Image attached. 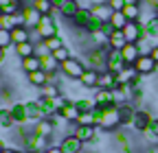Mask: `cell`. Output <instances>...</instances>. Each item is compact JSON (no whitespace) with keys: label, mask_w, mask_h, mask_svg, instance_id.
<instances>
[{"label":"cell","mask_w":158,"mask_h":153,"mask_svg":"<svg viewBox=\"0 0 158 153\" xmlns=\"http://www.w3.org/2000/svg\"><path fill=\"white\" fill-rule=\"evenodd\" d=\"M121 125V105H108L101 109V123L99 127L110 131V129H116Z\"/></svg>","instance_id":"cell-1"},{"label":"cell","mask_w":158,"mask_h":153,"mask_svg":"<svg viewBox=\"0 0 158 153\" xmlns=\"http://www.w3.org/2000/svg\"><path fill=\"white\" fill-rule=\"evenodd\" d=\"M108 53L106 48H90L86 50V68H94V70H106V64H108Z\"/></svg>","instance_id":"cell-2"},{"label":"cell","mask_w":158,"mask_h":153,"mask_svg":"<svg viewBox=\"0 0 158 153\" xmlns=\"http://www.w3.org/2000/svg\"><path fill=\"white\" fill-rule=\"evenodd\" d=\"M35 33L40 35V40H48V37L53 35H59V26H57V20L55 15H42V20H40V24L35 26Z\"/></svg>","instance_id":"cell-3"},{"label":"cell","mask_w":158,"mask_h":153,"mask_svg":"<svg viewBox=\"0 0 158 153\" xmlns=\"http://www.w3.org/2000/svg\"><path fill=\"white\" fill-rule=\"evenodd\" d=\"M48 147H51V140L44 138V136H37L33 131H29V136L22 142V151H29V153H42Z\"/></svg>","instance_id":"cell-4"},{"label":"cell","mask_w":158,"mask_h":153,"mask_svg":"<svg viewBox=\"0 0 158 153\" xmlns=\"http://www.w3.org/2000/svg\"><path fill=\"white\" fill-rule=\"evenodd\" d=\"M59 70L64 72V76H68V79H81V74L86 72V64L81 59H77V57H70L68 61L59 64Z\"/></svg>","instance_id":"cell-5"},{"label":"cell","mask_w":158,"mask_h":153,"mask_svg":"<svg viewBox=\"0 0 158 153\" xmlns=\"http://www.w3.org/2000/svg\"><path fill=\"white\" fill-rule=\"evenodd\" d=\"M9 107H11L13 120H15V125H18V127L33 125V123H31V118H29V112H27V103H20V101H15V103H13V105H9Z\"/></svg>","instance_id":"cell-6"},{"label":"cell","mask_w":158,"mask_h":153,"mask_svg":"<svg viewBox=\"0 0 158 153\" xmlns=\"http://www.w3.org/2000/svg\"><path fill=\"white\" fill-rule=\"evenodd\" d=\"M123 35H125L127 44H136L141 37H145V26L141 22H127L123 29Z\"/></svg>","instance_id":"cell-7"},{"label":"cell","mask_w":158,"mask_h":153,"mask_svg":"<svg viewBox=\"0 0 158 153\" xmlns=\"http://www.w3.org/2000/svg\"><path fill=\"white\" fill-rule=\"evenodd\" d=\"M156 68H158V64L154 61V57H152V55H141V57H138V59L134 61V70L141 74V76L152 74Z\"/></svg>","instance_id":"cell-8"},{"label":"cell","mask_w":158,"mask_h":153,"mask_svg":"<svg viewBox=\"0 0 158 153\" xmlns=\"http://www.w3.org/2000/svg\"><path fill=\"white\" fill-rule=\"evenodd\" d=\"M59 149H62L64 153H81L84 151V142L79 140L75 133H66V136L62 138V142H59Z\"/></svg>","instance_id":"cell-9"},{"label":"cell","mask_w":158,"mask_h":153,"mask_svg":"<svg viewBox=\"0 0 158 153\" xmlns=\"http://www.w3.org/2000/svg\"><path fill=\"white\" fill-rule=\"evenodd\" d=\"M31 131L37 133V136H44V138L51 140V136H53L57 129H55V125H53L48 118H40V120H35V123L31 125Z\"/></svg>","instance_id":"cell-10"},{"label":"cell","mask_w":158,"mask_h":153,"mask_svg":"<svg viewBox=\"0 0 158 153\" xmlns=\"http://www.w3.org/2000/svg\"><path fill=\"white\" fill-rule=\"evenodd\" d=\"M94 20V15H92V11H90V7H81V9H79V13L73 18V24L79 29V31H86L88 26H90V22Z\"/></svg>","instance_id":"cell-11"},{"label":"cell","mask_w":158,"mask_h":153,"mask_svg":"<svg viewBox=\"0 0 158 153\" xmlns=\"http://www.w3.org/2000/svg\"><path fill=\"white\" fill-rule=\"evenodd\" d=\"M22 15H24L27 29H35V26L40 24V20H42V13H40L33 5H24V7H22Z\"/></svg>","instance_id":"cell-12"},{"label":"cell","mask_w":158,"mask_h":153,"mask_svg":"<svg viewBox=\"0 0 158 153\" xmlns=\"http://www.w3.org/2000/svg\"><path fill=\"white\" fill-rule=\"evenodd\" d=\"M125 66H127V64H125V59H123L121 50H110V53H108V64H106V70L121 72Z\"/></svg>","instance_id":"cell-13"},{"label":"cell","mask_w":158,"mask_h":153,"mask_svg":"<svg viewBox=\"0 0 158 153\" xmlns=\"http://www.w3.org/2000/svg\"><path fill=\"white\" fill-rule=\"evenodd\" d=\"M73 133H75V136L81 140L84 144H86V142H97V127H90V125H77Z\"/></svg>","instance_id":"cell-14"},{"label":"cell","mask_w":158,"mask_h":153,"mask_svg":"<svg viewBox=\"0 0 158 153\" xmlns=\"http://www.w3.org/2000/svg\"><path fill=\"white\" fill-rule=\"evenodd\" d=\"M94 103L99 107H108V105H116L114 101V90H106V88H97L94 92Z\"/></svg>","instance_id":"cell-15"},{"label":"cell","mask_w":158,"mask_h":153,"mask_svg":"<svg viewBox=\"0 0 158 153\" xmlns=\"http://www.w3.org/2000/svg\"><path fill=\"white\" fill-rule=\"evenodd\" d=\"M97 88H106V90H116L118 83H116V72L112 70H101L99 72V83Z\"/></svg>","instance_id":"cell-16"},{"label":"cell","mask_w":158,"mask_h":153,"mask_svg":"<svg viewBox=\"0 0 158 153\" xmlns=\"http://www.w3.org/2000/svg\"><path fill=\"white\" fill-rule=\"evenodd\" d=\"M154 118L149 116V114L145 112V109H136V114H134V123H132V127L136 129V131H147V127H149V123H152Z\"/></svg>","instance_id":"cell-17"},{"label":"cell","mask_w":158,"mask_h":153,"mask_svg":"<svg viewBox=\"0 0 158 153\" xmlns=\"http://www.w3.org/2000/svg\"><path fill=\"white\" fill-rule=\"evenodd\" d=\"M27 81H29V85H33V88H44V85L51 81V74L44 72V70H35V72H29V74H27Z\"/></svg>","instance_id":"cell-18"},{"label":"cell","mask_w":158,"mask_h":153,"mask_svg":"<svg viewBox=\"0 0 158 153\" xmlns=\"http://www.w3.org/2000/svg\"><path fill=\"white\" fill-rule=\"evenodd\" d=\"M90 11H92V15L97 18L99 22H110V18H112V13H114V9L110 7V5H94V7H90Z\"/></svg>","instance_id":"cell-19"},{"label":"cell","mask_w":158,"mask_h":153,"mask_svg":"<svg viewBox=\"0 0 158 153\" xmlns=\"http://www.w3.org/2000/svg\"><path fill=\"white\" fill-rule=\"evenodd\" d=\"M138 76H141V74L134 70V66H125L121 72H116V83H118V85H127V83H132L134 79H138Z\"/></svg>","instance_id":"cell-20"},{"label":"cell","mask_w":158,"mask_h":153,"mask_svg":"<svg viewBox=\"0 0 158 153\" xmlns=\"http://www.w3.org/2000/svg\"><path fill=\"white\" fill-rule=\"evenodd\" d=\"M97 83H99V70L86 68V72L81 74V79H79V85L81 88H97Z\"/></svg>","instance_id":"cell-21"},{"label":"cell","mask_w":158,"mask_h":153,"mask_svg":"<svg viewBox=\"0 0 158 153\" xmlns=\"http://www.w3.org/2000/svg\"><path fill=\"white\" fill-rule=\"evenodd\" d=\"M11 42H13V46L24 44V42H31V29H27V26H15V29L11 31Z\"/></svg>","instance_id":"cell-22"},{"label":"cell","mask_w":158,"mask_h":153,"mask_svg":"<svg viewBox=\"0 0 158 153\" xmlns=\"http://www.w3.org/2000/svg\"><path fill=\"white\" fill-rule=\"evenodd\" d=\"M141 24L145 26V35L149 37L154 44H158V15H152L149 20H145Z\"/></svg>","instance_id":"cell-23"},{"label":"cell","mask_w":158,"mask_h":153,"mask_svg":"<svg viewBox=\"0 0 158 153\" xmlns=\"http://www.w3.org/2000/svg\"><path fill=\"white\" fill-rule=\"evenodd\" d=\"M127 44L123 31H112V35L108 37V48L110 50H123V46Z\"/></svg>","instance_id":"cell-24"},{"label":"cell","mask_w":158,"mask_h":153,"mask_svg":"<svg viewBox=\"0 0 158 153\" xmlns=\"http://www.w3.org/2000/svg\"><path fill=\"white\" fill-rule=\"evenodd\" d=\"M121 55H123V59H125L127 66H134V61L138 59V57H141V50H138L136 44H125L123 50H121Z\"/></svg>","instance_id":"cell-25"},{"label":"cell","mask_w":158,"mask_h":153,"mask_svg":"<svg viewBox=\"0 0 158 153\" xmlns=\"http://www.w3.org/2000/svg\"><path fill=\"white\" fill-rule=\"evenodd\" d=\"M123 15L130 22H141L143 20V7L141 5H125L123 7Z\"/></svg>","instance_id":"cell-26"},{"label":"cell","mask_w":158,"mask_h":153,"mask_svg":"<svg viewBox=\"0 0 158 153\" xmlns=\"http://www.w3.org/2000/svg\"><path fill=\"white\" fill-rule=\"evenodd\" d=\"M79 9H81V5H79L77 0H68V2L59 9V15H64L66 20H73V18L79 13ZM55 11H57V9H55Z\"/></svg>","instance_id":"cell-27"},{"label":"cell","mask_w":158,"mask_h":153,"mask_svg":"<svg viewBox=\"0 0 158 153\" xmlns=\"http://www.w3.org/2000/svg\"><path fill=\"white\" fill-rule=\"evenodd\" d=\"M20 68H22L27 74L29 72H35V70H42V61H40V57H27V59H20Z\"/></svg>","instance_id":"cell-28"},{"label":"cell","mask_w":158,"mask_h":153,"mask_svg":"<svg viewBox=\"0 0 158 153\" xmlns=\"http://www.w3.org/2000/svg\"><path fill=\"white\" fill-rule=\"evenodd\" d=\"M59 114H62V116H64L68 123H70V120H75V123H77V118H79V114H81V112L77 109L75 101H68V103H66L62 109H59Z\"/></svg>","instance_id":"cell-29"},{"label":"cell","mask_w":158,"mask_h":153,"mask_svg":"<svg viewBox=\"0 0 158 153\" xmlns=\"http://www.w3.org/2000/svg\"><path fill=\"white\" fill-rule=\"evenodd\" d=\"M13 53L20 57V59H27V57H33V55H35V44H33V42L18 44V46H13Z\"/></svg>","instance_id":"cell-30"},{"label":"cell","mask_w":158,"mask_h":153,"mask_svg":"<svg viewBox=\"0 0 158 153\" xmlns=\"http://www.w3.org/2000/svg\"><path fill=\"white\" fill-rule=\"evenodd\" d=\"M0 127H2V129H13L15 127L11 107H0Z\"/></svg>","instance_id":"cell-31"},{"label":"cell","mask_w":158,"mask_h":153,"mask_svg":"<svg viewBox=\"0 0 158 153\" xmlns=\"http://www.w3.org/2000/svg\"><path fill=\"white\" fill-rule=\"evenodd\" d=\"M40 61H42V70H44V72H48L51 76H53V74L59 70V61L55 59L53 55H46V57H42Z\"/></svg>","instance_id":"cell-32"},{"label":"cell","mask_w":158,"mask_h":153,"mask_svg":"<svg viewBox=\"0 0 158 153\" xmlns=\"http://www.w3.org/2000/svg\"><path fill=\"white\" fill-rule=\"evenodd\" d=\"M127 22H130V20L123 15V11H114V13H112V18H110V24H112V29H114V31H123Z\"/></svg>","instance_id":"cell-33"},{"label":"cell","mask_w":158,"mask_h":153,"mask_svg":"<svg viewBox=\"0 0 158 153\" xmlns=\"http://www.w3.org/2000/svg\"><path fill=\"white\" fill-rule=\"evenodd\" d=\"M31 5L40 11V13H42V15H51L55 9H53V2H51V0H31Z\"/></svg>","instance_id":"cell-34"},{"label":"cell","mask_w":158,"mask_h":153,"mask_svg":"<svg viewBox=\"0 0 158 153\" xmlns=\"http://www.w3.org/2000/svg\"><path fill=\"white\" fill-rule=\"evenodd\" d=\"M40 92H42V99H55V96L62 94V92H59V85L57 83H51V81L44 88H40Z\"/></svg>","instance_id":"cell-35"},{"label":"cell","mask_w":158,"mask_h":153,"mask_svg":"<svg viewBox=\"0 0 158 153\" xmlns=\"http://www.w3.org/2000/svg\"><path fill=\"white\" fill-rule=\"evenodd\" d=\"M0 48H5V50L13 48V42H11V31L2 29V26H0Z\"/></svg>","instance_id":"cell-36"},{"label":"cell","mask_w":158,"mask_h":153,"mask_svg":"<svg viewBox=\"0 0 158 153\" xmlns=\"http://www.w3.org/2000/svg\"><path fill=\"white\" fill-rule=\"evenodd\" d=\"M75 105H77V109L81 112V114H84V112H92V109L97 107L94 99H92V101H90V99H77V101H75Z\"/></svg>","instance_id":"cell-37"},{"label":"cell","mask_w":158,"mask_h":153,"mask_svg":"<svg viewBox=\"0 0 158 153\" xmlns=\"http://www.w3.org/2000/svg\"><path fill=\"white\" fill-rule=\"evenodd\" d=\"M44 44L48 46V50L53 53V50H57V48H62V46H66L64 44V40H62V35H53V37H48V40H44Z\"/></svg>","instance_id":"cell-38"},{"label":"cell","mask_w":158,"mask_h":153,"mask_svg":"<svg viewBox=\"0 0 158 153\" xmlns=\"http://www.w3.org/2000/svg\"><path fill=\"white\" fill-rule=\"evenodd\" d=\"M51 55L55 57V59H57L59 64H64V61H68V59H70V57H73V55H70V50H68L66 46H62V48H57V50H53Z\"/></svg>","instance_id":"cell-39"},{"label":"cell","mask_w":158,"mask_h":153,"mask_svg":"<svg viewBox=\"0 0 158 153\" xmlns=\"http://www.w3.org/2000/svg\"><path fill=\"white\" fill-rule=\"evenodd\" d=\"M145 136L154 142V140H158V118H154L152 123H149V127H147V131H143Z\"/></svg>","instance_id":"cell-40"},{"label":"cell","mask_w":158,"mask_h":153,"mask_svg":"<svg viewBox=\"0 0 158 153\" xmlns=\"http://www.w3.org/2000/svg\"><path fill=\"white\" fill-rule=\"evenodd\" d=\"M46 55H51V50H48V46L44 44V40H40V42L35 44V57L42 59V57H46Z\"/></svg>","instance_id":"cell-41"},{"label":"cell","mask_w":158,"mask_h":153,"mask_svg":"<svg viewBox=\"0 0 158 153\" xmlns=\"http://www.w3.org/2000/svg\"><path fill=\"white\" fill-rule=\"evenodd\" d=\"M116 144L123 149V153H132V149H130V140H127L125 133H118V136H116Z\"/></svg>","instance_id":"cell-42"},{"label":"cell","mask_w":158,"mask_h":153,"mask_svg":"<svg viewBox=\"0 0 158 153\" xmlns=\"http://www.w3.org/2000/svg\"><path fill=\"white\" fill-rule=\"evenodd\" d=\"M48 101H51V103L55 105V109H57V112H59V109H62V107H64V105L68 103V99L64 96V94H59V96H55V99H48Z\"/></svg>","instance_id":"cell-43"},{"label":"cell","mask_w":158,"mask_h":153,"mask_svg":"<svg viewBox=\"0 0 158 153\" xmlns=\"http://www.w3.org/2000/svg\"><path fill=\"white\" fill-rule=\"evenodd\" d=\"M114 11H123V7H125V0H110V2H108Z\"/></svg>","instance_id":"cell-44"},{"label":"cell","mask_w":158,"mask_h":153,"mask_svg":"<svg viewBox=\"0 0 158 153\" xmlns=\"http://www.w3.org/2000/svg\"><path fill=\"white\" fill-rule=\"evenodd\" d=\"M42 153H64V151L59 149V144H51V147H48V149H44Z\"/></svg>","instance_id":"cell-45"},{"label":"cell","mask_w":158,"mask_h":153,"mask_svg":"<svg viewBox=\"0 0 158 153\" xmlns=\"http://www.w3.org/2000/svg\"><path fill=\"white\" fill-rule=\"evenodd\" d=\"M51 2H53V9H57V11H59V9H62V7L68 2V0H51Z\"/></svg>","instance_id":"cell-46"},{"label":"cell","mask_w":158,"mask_h":153,"mask_svg":"<svg viewBox=\"0 0 158 153\" xmlns=\"http://www.w3.org/2000/svg\"><path fill=\"white\" fill-rule=\"evenodd\" d=\"M110 0H90V7H94V5H108Z\"/></svg>","instance_id":"cell-47"},{"label":"cell","mask_w":158,"mask_h":153,"mask_svg":"<svg viewBox=\"0 0 158 153\" xmlns=\"http://www.w3.org/2000/svg\"><path fill=\"white\" fill-rule=\"evenodd\" d=\"M2 153H24V151H18V149H11V147H5Z\"/></svg>","instance_id":"cell-48"},{"label":"cell","mask_w":158,"mask_h":153,"mask_svg":"<svg viewBox=\"0 0 158 153\" xmlns=\"http://www.w3.org/2000/svg\"><path fill=\"white\" fill-rule=\"evenodd\" d=\"M152 57H154V61L158 64V44L154 46V50H152Z\"/></svg>","instance_id":"cell-49"},{"label":"cell","mask_w":158,"mask_h":153,"mask_svg":"<svg viewBox=\"0 0 158 153\" xmlns=\"http://www.w3.org/2000/svg\"><path fill=\"white\" fill-rule=\"evenodd\" d=\"M5 57H7V50L0 48V64H5Z\"/></svg>","instance_id":"cell-50"},{"label":"cell","mask_w":158,"mask_h":153,"mask_svg":"<svg viewBox=\"0 0 158 153\" xmlns=\"http://www.w3.org/2000/svg\"><path fill=\"white\" fill-rule=\"evenodd\" d=\"M125 5H141V0H125Z\"/></svg>","instance_id":"cell-51"},{"label":"cell","mask_w":158,"mask_h":153,"mask_svg":"<svg viewBox=\"0 0 158 153\" xmlns=\"http://www.w3.org/2000/svg\"><path fill=\"white\" fill-rule=\"evenodd\" d=\"M2 149H5V144H2V140H0V153H2Z\"/></svg>","instance_id":"cell-52"},{"label":"cell","mask_w":158,"mask_h":153,"mask_svg":"<svg viewBox=\"0 0 158 153\" xmlns=\"http://www.w3.org/2000/svg\"><path fill=\"white\" fill-rule=\"evenodd\" d=\"M2 15H5V13H2V9H0V20H2Z\"/></svg>","instance_id":"cell-53"},{"label":"cell","mask_w":158,"mask_h":153,"mask_svg":"<svg viewBox=\"0 0 158 153\" xmlns=\"http://www.w3.org/2000/svg\"><path fill=\"white\" fill-rule=\"evenodd\" d=\"M2 88H5V85H2V79H0V90H2Z\"/></svg>","instance_id":"cell-54"},{"label":"cell","mask_w":158,"mask_h":153,"mask_svg":"<svg viewBox=\"0 0 158 153\" xmlns=\"http://www.w3.org/2000/svg\"><path fill=\"white\" fill-rule=\"evenodd\" d=\"M0 131H2V127H0ZM0 140H2V138H0Z\"/></svg>","instance_id":"cell-55"},{"label":"cell","mask_w":158,"mask_h":153,"mask_svg":"<svg viewBox=\"0 0 158 153\" xmlns=\"http://www.w3.org/2000/svg\"><path fill=\"white\" fill-rule=\"evenodd\" d=\"M24 153H29V151H24Z\"/></svg>","instance_id":"cell-56"}]
</instances>
